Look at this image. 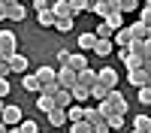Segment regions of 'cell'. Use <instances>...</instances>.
<instances>
[{
    "label": "cell",
    "instance_id": "f546056e",
    "mask_svg": "<svg viewBox=\"0 0 151 133\" xmlns=\"http://www.w3.org/2000/svg\"><path fill=\"white\" fill-rule=\"evenodd\" d=\"M18 130H21V133H40V124H36V121H27V118H24L21 124H18Z\"/></svg>",
    "mask_w": 151,
    "mask_h": 133
},
{
    "label": "cell",
    "instance_id": "d6a6232c",
    "mask_svg": "<svg viewBox=\"0 0 151 133\" xmlns=\"http://www.w3.org/2000/svg\"><path fill=\"white\" fill-rule=\"evenodd\" d=\"M139 103H151V85L148 88H139Z\"/></svg>",
    "mask_w": 151,
    "mask_h": 133
},
{
    "label": "cell",
    "instance_id": "60d3db41",
    "mask_svg": "<svg viewBox=\"0 0 151 133\" xmlns=\"http://www.w3.org/2000/svg\"><path fill=\"white\" fill-rule=\"evenodd\" d=\"M0 112H3V100H0Z\"/></svg>",
    "mask_w": 151,
    "mask_h": 133
},
{
    "label": "cell",
    "instance_id": "d4e9b609",
    "mask_svg": "<svg viewBox=\"0 0 151 133\" xmlns=\"http://www.w3.org/2000/svg\"><path fill=\"white\" fill-rule=\"evenodd\" d=\"M106 24H109L112 30H121V27H124V15H121V12L115 9V12H112V15L106 18Z\"/></svg>",
    "mask_w": 151,
    "mask_h": 133
},
{
    "label": "cell",
    "instance_id": "8d00e7d4",
    "mask_svg": "<svg viewBox=\"0 0 151 133\" xmlns=\"http://www.w3.org/2000/svg\"><path fill=\"white\" fill-rule=\"evenodd\" d=\"M6 18V0H0V21Z\"/></svg>",
    "mask_w": 151,
    "mask_h": 133
},
{
    "label": "cell",
    "instance_id": "6da1fadb",
    "mask_svg": "<svg viewBox=\"0 0 151 133\" xmlns=\"http://www.w3.org/2000/svg\"><path fill=\"white\" fill-rule=\"evenodd\" d=\"M0 121H3L6 127H18L21 121H24V115H21V106H15V103H3V112H0Z\"/></svg>",
    "mask_w": 151,
    "mask_h": 133
},
{
    "label": "cell",
    "instance_id": "484cf974",
    "mask_svg": "<svg viewBox=\"0 0 151 133\" xmlns=\"http://www.w3.org/2000/svg\"><path fill=\"white\" fill-rule=\"evenodd\" d=\"M139 24L151 27V3H142V6H139Z\"/></svg>",
    "mask_w": 151,
    "mask_h": 133
},
{
    "label": "cell",
    "instance_id": "277c9868",
    "mask_svg": "<svg viewBox=\"0 0 151 133\" xmlns=\"http://www.w3.org/2000/svg\"><path fill=\"white\" fill-rule=\"evenodd\" d=\"M97 82L103 85L106 91H115L118 88V73L112 70V67H103V70H97Z\"/></svg>",
    "mask_w": 151,
    "mask_h": 133
},
{
    "label": "cell",
    "instance_id": "1f68e13d",
    "mask_svg": "<svg viewBox=\"0 0 151 133\" xmlns=\"http://www.w3.org/2000/svg\"><path fill=\"white\" fill-rule=\"evenodd\" d=\"M133 127H136V130H151V118H148V115H136Z\"/></svg>",
    "mask_w": 151,
    "mask_h": 133
},
{
    "label": "cell",
    "instance_id": "b9f144b4",
    "mask_svg": "<svg viewBox=\"0 0 151 133\" xmlns=\"http://www.w3.org/2000/svg\"><path fill=\"white\" fill-rule=\"evenodd\" d=\"M55 133H60V130H55Z\"/></svg>",
    "mask_w": 151,
    "mask_h": 133
},
{
    "label": "cell",
    "instance_id": "7a4b0ae2",
    "mask_svg": "<svg viewBox=\"0 0 151 133\" xmlns=\"http://www.w3.org/2000/svg\"><path fill=\"white\" fill-rule=\"evenodd\" d=\"M18 55V40L12 30H0V58H12Z\"/></svg>",
    "mask_w": 151,
    "mask_h": 133
},
{
    "label": "cell",
    "instance_id": "ac0fdd59",
    "mask_svg": "<svg viewBox=\"0 0 151 133\" xmlns=\"http://www.w3.org/2000/svg\"><path fill=\"white\" fill-rule=\"evenodd\" d=\"M76 42H79L82 52H91V48L97 45V36H94V30H91V33H79V40H76Z\"/></svg>",
    "mask_w": 151,
    "mask_h": 133
},
{
    "label": "cell",
    "instance_id": "ab89813d",
    "mask_svg": "<svg viewBox=\"0 0 151 133\" xmlns=\"http://www.w3.org/2000/svg\"><path fill=\"white\" fill-rule=\"evenodd\" d=\"M0 133H6V124H3V121H0Z\"/></svg>",
    "mask_w": 151,
    "mask_h": 133
},
{
    "label": "cell",
    "instance_id": "e0dca14e",
    "mask_svg": "<svg viewBox=\"0 0 151 133\" xmlns=\"http://www.w3.org/2000/svg\"><path fill=\"white\" fill-rule=\"evenodd\" d=\"M82 12H91V3L88 0H70V18L82 15Z\"/></svg>",
    "mask_w": 151,
    "mask_h": 133
},
{
    "label": "cell",
    "instance_id": "44dd1931",
    "mask_svg": "<svg viewBox=\"0 0 151 133\" xmlns=\"http://www.w3.org/2000/svg\"><path fill=\"white\" fill-rule=\"evenodd\" d=\"M115 9L121 12V15L124 12H136L139 9V0H115Z\"/></svg>",
    "mask_w": 151,
    "mask_h": 133
},
{
    "label": "cell",
    "instance_id": "52a82bcc",
    "mask_svg": "<svg viewBox=\"0 0 151 133\" xmlns=\"http://www.w3.org/2000/svg\"><path fill=\"white\" fill-rule=\"evenodd\" d=\"M76 85L79 88H85V91H91V85H97V70H82V73H76Z\"/></svg>",
    "mask_w": 151,
    "mask_h": 133
},
{
    "label": "cell",
    "instance_id": "603a6c76",
    "mask_svg": "<svg viewBox=\"0 0 151 133\" xmlns=\"http://www.w3.org/2000/svg\"><path fill=\"white\" fill-rule=\"evenodd\" d=\"M94 36H97V40H112V36H115V30H112L106 21H100V24H97V30H94Z\"/></svg>",
    "mask_w": 151,
    "mask_h": 133
},
{
    "label": "cell",
    "instance_id": "3957f363",
    "mask_svg": "<svg viewBox=\"0 0 151 133\" xmlns=\"http://www.w3.org/2000/svg\"><path fill=\"white\" fill-rule=\"evenodd\" d=\"M55 82H58L60 91H73L76 88V73L70 67H60V70H55Z\"/></svg>",
    "mask_w": 151,
    "mask_h": 133
},
{
    "label": "cell",
    "instance_id": "8992f818",
    "mask_svg": "<svg viewBox=\"0 0 151 133\" xmlns=\"http://www.w3.org/2000/svg\"><path fill=\"white\" fill-rule=\"evenodd\" d=\"M24 15H27L24 3H18V0H6V18L9 21H24Z\"/></svg>",
    "mask_w": 151,
    "mask_h": 133
},
{
    "label": "cell",
    "instance_id": "f1b7e54d",
    "mask_svg": "<svg viewBox=\"0 0 151 133\" xmlns=\"http://www.w3.org/2000/svg\"><path fill=\"white\" fill-rule=\"evenodd\" d=\"M67 130H70V133H94L88 121H76V124H67Z\"/></svg>",
    "mask_w": 151,
    "mask_h": 133
},
{
    "label": "cell",
    "instance_id": "ffe728a7",
    "mask_svg": "<svg viewBox=\"0 0 151 133\" xmlns=\"http://www.w3.org/2000/svg\"><path fill=\"white\" fill-rule=\"evenodd\" d=\"M21 85H24V91L40 94V82H36V76H33V73H24V76H21Z\"/></svg>",
    "mask_w": 151,
    "mask_h": 133
},
{
    "label": "cell",
    "instance_id": "2e32d148",
    "mask_svg": "<svg viewBox=\"0 0 151 133\" xmlns=\"http://www.w3.org/2000/svg\"><path fill=\"white\" fill-rule=\"evenodd\" d=\"M52 15H55V21L58 18H70V0H58V3H52Z\"/></svg>",
    "mask_w": 151,
    "mask_h": 133
},
{
    "label": "cell",
    "instance_id": "7c38bea8",
    "mask_svg": "<svg viewBox=\"0 0 151 133\" xmlns=\"http://www.w3.org/2000/svg\"><path fill=\"white\" fill-rule=\"evenodd\" d=\"M27 58H24V55H12L9 58V73H18V76H24V73H27Z\"/></svg>",
    "mask_w": 151,
    "mask_h": 133
},
{
    "label": "cell",
    "instance_id": "4fadbf2b",
    "mask_svg": "<svg viewBox=\"0 0 151 133\" xmlns=\"http://www.w3.org/2000/svg\"><path fill=\"white\" fill-rule=\"evenodd\" d=\"M112 52H115V45H112V40H97V45L91 48V55H97V58H109Z\"/></svg>",
    "mask_w": 151,
    "mask_h": 133
},
{
    "label": "cell",
    "instance_id": "9a60e30c",
    "mask_svg": "<svg viewBox=\"0 0 151 133\" xmlns=\"http://www.w3.org/2000/svg\"><path fill=\"white\" fill-rule=\"evenodd\" d=\"M33 76H36V82H40V88H42V85H52L55 82V70L52 67H40Z\"/></svg>",
    "mask_w": 151,
    "mask_h": 133
},
{
    "label": "cell",
    "instance_id": "30bf717a",
    "mask_svg": "<svg viewBox=\"0 0 151 133\" xmlns=\"http://www.w3.org/2000/svg\"><path fill=\"white\" fill-rule=\"evenodd\" d=\"M130 40L133 42H145V40H151V27H145V24H139V21H136V24H130Z\"/></svg>",
    "mask_w": 151,
    "mask_h": 133
},
{
    "label": "cell",
    "instance_id": "5b68a950",
    "mask_svg": "<svg viewBox=\"0 0 151 133\" xmlns=\"http://www.w3.org/2000/svg\"><path fill=\"white\" fill-rule=\"evenodd\" d=\"M127 82L133 85L136 91L148 88V85H151V70H133V73H127Z\"/></svg>",
    "mask_w": 151,
    "mask_h": 133
},
{
    "label": "cell",
    "instance_id": "f35d334b",
    "mask_svg": "<svg viewBox=\"0 0 151 133\" xmlns=\"http://www.w3.org/2000/svg\"><path fill=\"white\" fill-rule=\"evenodd\" d=\"M130 133H151V130H136V127H133V130H130Z\"/></svg>",
    "mask_w": 151,
    "mask_h": 133
},
{
    "label": "cell",
    "instance_id": "4dcf8cb0",
    "mask_svg": "<svg viewBox=\"0 0 151 133\" xmlns=\"http://www.w3.org/2000/svg\"><path fill=\"white\" fill-rule=\"evenodd\" d=\"M106 127H109V130L124 127V115H109V118H106Z\"/></svg>",
    "mask_w": 151,
    "mask_h": 133
},
{
    "label": "cell",
    "instance_id": "4316f807",
    "mask_svg": "<svg viewBox=\"0 0 151 133\" xmlns=\"http://www.w3.org/2000/svg\"><path fill=\"white\" fill-rule=\"evenodd\" d=\"M106 94H109V91H106V88H103V85H100V82H97V85H91V91H88V97H91V100H97V103L103 100Z\"/></svg>",
    "mask_w": 151,
    "mask_h": 133
},
{
    "label": "cell",
    "instance_id": "5bb4252c",
    "mask_svg": "<svg viewBox=\"0 0 151 133\" xmlns=\"http://www.w3.org/2000/svg\"><path fill=\"white\" fill-rule=\"evenodd\" d=\"M133 40H130V30L127 27H121V30H115V36H112V45L115 48H127Z\"/></svg>",
    "mask_w": 151,
    "mask_h": 133
},
{
    "label": "cell",
    "instance_id": "836d02e7",
    "mask_svg": "<svg viewBox=\"0 0 151 133\" xmlns=\"http://www.w3.org/2000/svg\"><path fill=\"white\" fill-rule=\"evenodd\" d=\"M9 94V79H0V100H6Z\"/></svg>",
    "mask_w": 151,
    "mask_h": 133
},
{
    "label": "cell",
    "instance_id": "d590c367",
    "mask_svg": "<svg viewBox=\"0 0 151 133\" xmlns=\"http://www.w3.org/2000/svg\"><path fill=\"white\" fill-rule=\"evenodd\" d=\"M67 58H70V52H67V48H60V52H58V60H60V67L67 64Z\"/></svg>",
    "mask_w": 151,
    "mask_h": 133
},
{
    "label": "cell",
    "instance_id": "cb8c5ba5",
    "mask_svg": "<svg viewBox=\"0 0 151 133\" xmlns=\"http://www.w3.org/2000/svg\"><path fill=\"white\" fill-rule=\"evenodd\" d=\"M82 112H85V106H70L67 109V124H76V121H82Z\"/></svg>",
    "mask_w": 151,
    "mask_h": 133
},
{
    "label": "cell",
    "instance_id": "8fae6325",
    "mask_svg": "<svg viewBox=\"0 0 151 133\" xmlns=\"http://www.w3.org/2000/svg\"><path fill=\"white\" fill-rule=\"evenodd\" d=\"M45 118H48V127H67V109H58L55 106Z\"/></svg>",
    "mask_w": 151,
    "mask_h": 133
},
{
    "label": "cell",
    "instance_id": "9c48e42d",
    "mask_svg": "<svg viewBox=\"0 0 151 133\" xmlns=\"http://www.w3.org/2000/svg\"><path fill=\"white\" fill-rule=\"evenodd\" d=\"M64 67H70L73 73H82V70L91 67V60H88V55H73V52H70V58H67V64H64Z\"/></svg>",
    "mask_w": 151,
    "mask_h": 133
},
{
    "label": "cell",
    "instance_id": "74e56055",
    "mask_svg": "<svg viewBox=\"0 0 151 133\" xmlns=\"http://www.w3.org/2000/svg\"><path fill=\"white\" fill-rule=\"evenodd\" d=\"M6 133H21V130L18 127H6Z\"/></svg>",
    "mask_w": 151,
    "mask_h": 133
},
{
    "label": "cell",
    "instance_id": "7402d4cb",
    "mask_svg": "<svg viewBox=\"0 0 151 133\" xmlns=\"http://www.w3.org/2000/svg\"><path fill=\"white\" fill-rule=\"evenodd\" d=\"M36 21L42 24V27H55V15H52V6L42 9V12H36Z\"/></svg>",
    "mask_w": 151,
    "mask_h": 133
},
{
    "label": "cell",
    "instance_id": "83f0119b",
    "mask_svg": "<svg viewBox=\"0 0 151 133\" xmlns=\"http://www.w3.org/2000/svg\"><path fill=\"white\" fill-rule=\"evenodd\" d=\"M52 30H58V33H70V30H73V18H58Z\"/></svg>",
    "mask_w": 151,
    "mask_h": 133
},
{
    "label": "cell",
    "instance_id": "ba28073f",
    "mask_svg": "<svg viewBox=\"0 0 151 133\" xmlns=\"http://www.w3.org/2000/svg\"><path fill=\"white\" fill-rule=\"evenodd\" d=\"M91 12L94 15H100V18H109L112 12H115V0H97V3H91Z\"/></svg>",
    "mask_w": 151,
    "mask_h": 133
},
{
    "label": "cell",
    "instance_id": "e575fe53",
    "mask_svg": "<svg viewBox=\"0 0 151 133\" xmlns=\"http://www.w3.org/2000/svg\"><path fill=\"white\" fill-rule=\"evenodd\" d=\"M33 6H36V12H42V9H48L52 3H48V0H33Z\"/></svg>",
    "mask_w": 151,
    "mask_h": 133
},
{
    "label": "cell",
    "instance_id": "d6986e66",
    "mask_svg": "<svg viewBox=\"0 0 151 133\" xmlns=\"http://www.w3.org/2000/svg\"><path fill=\"white\" fill-rule=\"evenodd\" d=\"M36 109L48 115V112L55 109V97H45V94H40V97H36Z\"/></svg>",
    "mask_w": 151,
    "mask_h": 133
}]
</instances>
